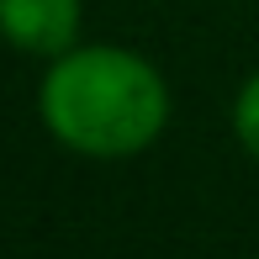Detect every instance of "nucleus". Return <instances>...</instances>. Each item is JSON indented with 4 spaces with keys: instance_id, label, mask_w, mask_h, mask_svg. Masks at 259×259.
<instances>
[{
    "instance_id": "1",
    "label": "nucleus",
    "mask_w": 259,
    "mask_h": 259,
    "mask_svg": "<svg viewBox=\"0 0 259 259\" xmlns=\"http://www.w3.org/2000/svg\"><path fill=\"white\" fill-rule=\"evenodd\" d=\"M42 122L90 159H127L169 122V90L127 48H69L42 79Z\"/></svg>"
},
{
    "instance_id": "2",
    "label": "nucleus",
    "mask_w": 259,
    "mask_h": 259,
    "mask_svg": "<svg viewBox=\"0 0 259 259\" xmlns=\"http://www.w3.org/2000/svg\"><path fill=\"white\" fill-rule=\"evenodd\" d=\"M0 32L21 53L58 58L74 48L79 0H0Z\"/></svg>"
},
{
    "instance_id": "3",
    "label": "nucleus",
    "mask_w": 259,
    "mask_h": 259,
    "mask_svg": "<svg viewBox=\"0 0 259 259\" xmlns=\"http://www.w3.org/2000/svg\"><path fill=\"white\" fill-rule=\"evenodd\" d=\"M233 127H238V138H243V148L259 159V74L243 85V96L238 106H233Z\"/></svg>"
}]
</instances>
